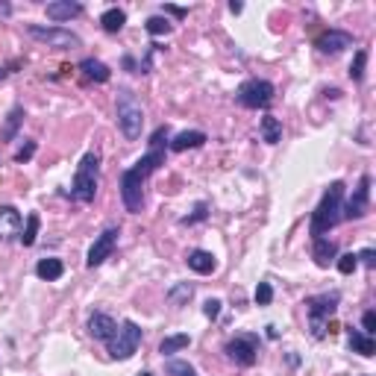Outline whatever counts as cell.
Segmentation results:
<instances>
[{"instance_id": "cell-1", "label": "cell", "mask_w": 376, "mask_h": 376, "mask_svg": "<svg viewBox=\"0 0 376 376\" xmlns=\"http://www.w3.org/2000/svg\"><path fill=\"white\" fill-rule=\"evenodd\" d=\"M165 150H168V127H159L150 135V150L138 159L133 168L121 174V200L130 215H138L144 206V179L156 174L165 165Z\"/></svg>"}, {"instance_id": "cell-2", "label": "cell", "mask_w": 376, "mask_h": 376, "mask_svg": "<svg viewBox=\"0 0 376 376\" xmlns=\"http://www.w3.org/2000/svg\"><path fill=\"white\" fill-rule=\"evenodd\" d=\"M344 194H347V186L341 179L329 183V188L324 191L317 209L312 212V220H309V235L312 239H324L329 230H336L341 220H344Z\"/></svg>"}, {"instance_id": "cell-3", "label": "cell", "mask_w": 376, "mask_h": 376, "mask_svg": "<svg viewBox=\"0 0 376 376\" xmlns=\"http://www.w3.org/2000/svg\"><path fill=\"white\" fill-rule=\"evenodd\" d=\"M115 118H118V130L123 133L127 142H138L144 130V109L138 103V97L130 89H118V100H115Z\"/></svg>"}, {"instance_id": "cell-4", "label": "cell", "mask_w": 376, "mask_h": 376, "mask_svg": "<svg viewBox=\"0 0 376 376\" xmlns=\"http://www.w3.org/2000/svg\"><path fill=\"white\" fill-rule=\"evenodd\" d=\"M97 176H100V156H97V153H86V156L80 159V165H77L74 186H71V197L77 203H94Z\"/></svg>"}, {"instance_id": "cell-5", "label": "cell", "mask_w": 376, "mask_h": 376, "mask_svg": "<svg viewBox=\"0 0 376 376\" xmlns=\"http://www.w3.org/2000/svg\"><path fill=\"white\" fill-rule=\"evenodd\" d=\"M338 303L341 294L332 291V294H315V297H306V312H309V329H312V338H326V320L338 312Z\"/></svg>"}, {"instance_id": "cell-6", "label": "cell", "mask_w": 376, "mask_h": 376, "mask_svg": "<svg viewBox=\"0 0 376 376\" xmlns=\"http://www.w3.org/2000/svg\"><path fill=\"white\" fill-rule=\"evenodd\" d=\"M142 326L135 324V320H123V324L118 326V332L112 336V341H109V356H112L115 361H127L135 356V350L142 347Z\"/></svg>"}, {"instance_id": "cell-7", "label": "cell", "mask_w": 376, "mask_h": 376, "mask_svg": "<svg viewBox=\"0 0 376 376\" xmlns=\"http://www.w3.org/2000/svg\"><path fill=\"white\" fill-rule=\"evenodd\" d=\"M273 94H276L273 82L253 77V80H244L241 86H239V91H235V100H239V106H244V109H264V106L273 103Z\"/></svg>"}, {"instance_id": "cell-8", "label": "cell", "mask_w": 376, "mask_h": 376, "mask_svg": "<svg viewBox=\"0 0 376 376\" xmlns=\"http://www.w3.org/2000/svg\"><path fill=\"white\" fill-rule=\"evenodd\" d=\"M27 33H30V38L41 41V45H47V47H82V38L71 30H65V27H41V24H30L27 27Z\"/></svg>"}, {"instance_id": "cell-9", "label": "cell", "mask_w": 376, "mask_h": 376, "mask_svg": "<svg viewBox=\"0 0 376 376\" xmlns=\"http://www.w3.org/2000/svg\"><path fill=\"white\" fill-rule=\"evenodd\" d=\"M370 212V174L359 176V186L344 200V220H361Z\"/></svg>"}, {"instance_id": "cell-10", "label": "cell", "mask_w": 376, "mask_h": 376, "mask_svg": "<svg viewBox=\"0 0 376 376\" xmlns=\"http://www.w3.org/2000/svg\"><path fill=\"white\" fill-rule=\"evenodd\" d=\"M227 356L239 368H253L259 359V336H235L227 341Z\"/></svg>"}, {"instance_id": "cell-11", "label": "cell", "mask_w": 376, "mask_h": 376, "mask_svg": "<svg viewBox=\"0 0 376 376\" xmlns=\"http://www.w3.org/2000/svg\"><path fill=\"white\" fill-rule=\"evenodd\" d=\"M118 235H121V230H118V227H106L100 235H97L94 244L89 247V256H86V264H89V268H100V264L115 253V247H118Z\"/></svg>"}, {"instance_id": "cell-12", "label": "cell", "mask_w": 376, "mask_h": 376, "mask_svg": "<svg viewBox=\"0 0 376 376\" xmlns=\"http://www.w3.org/2000/svg\"><path fill=\"white\" fill-rule=\"evenodd\" d=\"M315 47L324 53V57H338L341 50L353 47V36L347 33V30H326L324 36H317Z\"/></svg>"}, {"instance_id": "cell-13", "label": "cell", "mask_w": 376, "mask_h": 376, "mask_svg": "<svg viewBox=\"0 0 376 376\" xmlns=\"http://www.w3.org/2000/svg\"><path fill=\"white\" fill-rule=\"evenodd\" d=\"M24 215L15 206H0V241H15L21 239Z\"/></svg>"}, {"instance_id": "cell-14", "label": "cell", "mask_w": 376, "mask_h": 376, "mask_svg": "<svg viewBox=\"0 0 376 376\" xmlns=\"http://www.w3.org/2000/svg\"><path fill=\"white\" fill-rule=\"evenodd\" d=\"M118 332V324L109 315H103V312H94L91 317H89V336L94 338V341H112V336Z\"/></svg>"}, {"instance_id": "cell-15", "label": "cell", "mask_w": 376, "mask_h": 376, "mask_svg": "<svg viewBox=\"0 0 376 376\" xmlns=\"http://www.w3.org/2000/svg\"><path fill=\"white\" fill-rule=\"evenodd\" d=\"M206 142H209L206 133H200V130H186V133H179V135L171 138V142H168V150H174V153H186V150H197V147H203Z\"/></svg>"}, {"instance_id": "cell-16", "label": "cell", "mask_w": 376, "mask_h": 376, "mask_svg": "<svg viewBox=\"0 0 376 376\" xmlns=\"http://www.w3.org/2000/svg\"><path fill=\"white\" fill-rule=\"evenodd\" d=\"M186 262H188V268L200 276H209L218 271V259H215V253H209V250H191Z\"/></svg>"}, {"instance_id": "cell-17", "label": "cell", "mask_w": 376, "mask_h": 376, "mask_svg": "<svg viewBox=\"0 0 376 376\" xmlns=\"http://www.w3.org/2000/svg\"><path fill=\"white\" fill-rule=\"evenodd\" d=\"M77 15H82V3H77V0H53V3H47L50 21H71Z\"/></svg>"}, {"instance_id": "cell-18", "label": "cell", "mask_w": 376, "mask_h": 376, "mask_svg": "<svg viewBox=\"0 0 376 376\" xmlns=\"http://www.w3.org/2000/svg\"><path fill=\"white\" fill-rule=\"evenodd\" d=\"M312 259H315L317 268H329V264L338 259V244L329 241V239H315V244H312Z\"/></svg>"}, {"instance_id": "cell-19", "label": "cell", "mask_w": 376, "mask_h": 376, "mask_svg": "<svg viewBox=\"0 0 376 376\" xmlns=\"http://www.w3.org/2000/svg\"><path fill=\"white\" fill-rule=\"evenodd\" d=\"M347 344H350V350L359 353V356H365V359H373L376 356V341L370 336H365L361 329H347Z\"/></svg>"}, {"instance_id": "cell-20", "label": "cell", "mask_w": 376, "mask_h": 376, "mask_svg": "<svg viewBox=\"0 0 376 376\" xmlns=\"http://www.w3.org/2000/svg\"><path fill=\"white\" fill-rule=\"evenodd\" d=\"M24 118H27L24 106H12L9 115H6V121H3V127H0V142H15V135H18V130H21Z\"/></svg>"}, {"instance_id": "cell-21", "label": "cell", "mask_w": 376, "mask_h": 376, "mask_svg": "<svg viewBox=\"0 0 376 376\" xmlns=\"http://www.w3.org/2000/svg\"><path fill=\"white\" fill-rule=\"evenodd\" d=\"M80 71H82V77L91 80V82H109V77H112V71H109L106 62L91 59V57L80 62Z\"/></svg>"}, {"instance_id": "cell-22", "label": "cell", "mask_w": 376, "mask_h": 376, "mask_svg": "<svg viewBox=\"0 0 376 376\" xmlns=\"http://www.w3.org/2000/svg\"><path fill=\"white\" fill-rule=\"evenodd\" d=\"M62 273H65V264H62V259H41L38 264H36V276L38 280H45V283H57V280H62Z\"/></svg>"}, {"instance_id": "cell-23", "label": "cell", "mask_w": 376, "mask_h": 376, "mask_svg": "<svg viewBox=\"0 0 376 376\" xmlns=\"http://www.w3.org/2000/svg\"><path fill=\"white\" fill-rule=\"evenodd\" d=\"M259 133H262V142L268 144H280L283 142V121L276 115H264L259 123Z\"/></svg>"}, {"instance_id": "cell-24", "label": "cell", "mask_w": 376, "mask_h": 376, "mask_svg": "<svg viewBox=\"0 0 376 376\" xmlns=\"http://www.w3.org/2000/svg\"><path fill=\"white\" fill-rule=\"evenodd\" d=\"M123 24H127V12L112 6V9H106L103 15H100V27L106 33H121L123 30Z\"/></svg>"}, {"instance_id": "cell-25", "label": "cell", "mask_w": 376, "mask_h": 376, "mask_svg": "<svg viewBox=\"0 0 376 376\" xmlns=\"http://www.w3.org/2000/svg\"><path fill=\"white\" fill-rule=\"evenodd\" d=\"M188 344H191V336H186V332H176V336L162 338L159 353H162V356H174V353H179V350H186Z\"/></svg>"}, {"instance_id": "cell-26", "label": "cell", "mask_w": 376, "mask_h": 376, "mask_svg": "<svg viewBox=\"0 0 376 376\" xmlns=\"http://www.w3.org/2000/svg\"><path fill=\"white\" fill-rule=\"evenodd\" d=\"M194 297V285L191 283H176L171 291H168V303L176 306V309H183V306H188V300Z\"/></svg>"}, {"instance_id": "cell-27", "label": "cell", "mask_w": 376, "mask_h": 376, "mask_svg": "<svg viewBox=\"0 0 376 376\" xmlns=\"http://www.w3.org/2000/svg\"><path fill=\"white\" fill-rule=\"evenodd\" d=\"M38 227H41L38 212H30V215H27L24 230H21V244H24V247H33V244H36V239H38Z\"/></svg>"}, {"instance_id": "cell-28", "label": "cell", "mask_w": 376, "mask_h": 376, "mask_svg": "<svg viewBox=\"0 0 376 376\" xmlns=\"http://www.w3.org/2000/svg\"><path fill=\"white\" fill-rule=\"evenodd\" d=\"M144 30H147L150 36H168V33L174 30V24L165 18V15H153V18L144 21Z\"/></svg>"}, {"instance_id": "cell-29", "label": "cell", "mask_w": 376, "mask_h": 376, "mask_svg": "<svg viewBox=\"0 0 376 376\" xmlns=\"http://www.w3.org/2000/svg\"><path fill=\"white\" fill-rule=\"evenodd\" d=\"M209 218V203H194V209H191V215H186L183 220H179V224L183 227H194V224H200V220H206Z\"/></svg>"}, {"instance_id": "cell-30", "label": "cell", "mask_w": 376, "mask_h": 376, "mask_svg": "<svg viewBox=\"0 0 376 376\" xmlns=\"http://www.w3.org/2000/svg\"><path fill=\"white\" fill-rule=\"evenodd\" d=\"M365 68H368V50H356L353 65H350V77L356 82H361V80H365Z\"/></svg>"}, {"instance_id": "cell-31", "label": "cell", "mask_w": 376, "mask_h": 376, "mask_svg": "<svg viewBox=\"0 0 376 376\" xmlns=\"http://www.w3.org/2000/svg\"><path fill=\"white\" fill-rule=\"evenodd\" d=\"M165 370H168V376H197V370L183 359H171L168 365H165Z\"/></svg>"}, {"instance_id": "cell-32", "label": "cell", "mask_w": 376, "mask_h": 376, "mask_svg": "<svg viewBox=\"0 0 376 376\" xmlns=\"http://www.w3.org/2000/svg\"><path fill=\"white\" fill-rule=\"evenodd\" d=\"M256 306H271L273 303V285L268 283V280H262L259 285H256Z\"/></svg>"}, {"instance_id": "cell-33", "label": "cell", "mask_w": 376, "mask_h": 376, "mask_svg": "<svg viewBox=\"0 0 376 376\" xmlns=\"http://www.w3.org/2000/svg\"><path fill=\"white\" fill-rule=\"evenodd\" d=\"M336 264H338V271H341L344 276H350V273L359 268V259H356V253H344V256L336 259Z\"/></svg>"}, {"instance_id": "cell-34", "label": "cell", "mask_w": 376, "mask_h": 376, "mask_svg": "<svg viewBox=\"0 0 376 376\" xmlns=\"http://www.w3.org/2000/svg\"><path fill=\"white\" fill-rule=\"evenodd\" d=\"M220 306H224V303H220V300L209 297V300L203 303V315H206L209 320H218V317H220Z\"/></svg>"}, {"instance_id": "cell-35", "label": "cell", "mask_w": 376, "mask_h": 376, "mask_svg": "<svg viewBox=\"0 0 376 376\" xmlns=\"http://www.w3.org/2000/svg\"><path fill=\"white\" fill-rule=\"evenodd\" d=\"M361 332L373 338V332H376V312L373 309H368L365 315H361Z\"/></svg>"}, {"instance_id": "cell-36", "label": "cell", "mask_w": 376, "mask_h": 376, "mask_svg": "<svg viewBox=\"0 0 376 376\" xmlns=\"http://www.w3.org/2000/svg\"><path fill=\"white\" fill-rule=\"evenodd\" d=\"M33 156H36V142H27V144L15 153V162H21V165H24V162H30Z\"/></svg>"}, {"instance_id": "cell-37", "label": "cell", "mask_w": 376, "mask_h": 376, "mask_svg": "<svg viewBox=\"0 0 376 376\" xmlns=\"http://www.w3.org/2000/svg\"><path fill=\"white\" fill-rule=\"evenodd\" d=\"M356 259H359V264H365V268H376V253L370 247L361 250V253H356Z\"/></svg>"}, {"instance_id": "cell-38", "label": "cell", "mask_w": 376, "mask_h": 376, "mask_svg": "<svg viewBox=\"0 0 376 376\" xmlns=\"http://www.w3.org/2000/svg\"><path fill=\"white\" fill-rule=\"evenodd\" d=\"M162 15H165V18H168V15H174V18H186V15H188V9H183V6H171V3H168V6H162Z\"/></svg>"}, {"instance_id": "cell-39", "label": "cell", "mask_w": 376, "mask_h": 376, "mask_svg": "<svg viewBox=\"0 0 376 376\" xmlns=\"http://www.w3.org/2000/svg\"><path fill=\"white\" fill-rule=\"evenodd\" d=\"M123 68H130L133 74H138V65H135V59H133V57H123Z\"/></svg>"}, {"instance_id": "cell-40", "label": "cell", "mask_w": 376, "mask_h": 376, "mask_svg": "<svg viewBox=\"0 0 376 376\" xmlns=\"http://www.w3.org/2000/svg\"><path fill=\"white\" fill-rule=\"evenodd\" d=\"M241 9H244L241 3H230V12H232V15H239V12H241Z\"/></svg>"}, {"instance_id": "cell-41", "label": "cell", "mask_w": 376, "mask_h": 376, "mask_svg": "<svg viewBox=\"0 0 376 376\" xmlns=\"http://www.w3.org/2000/svg\"><path fill=\"white\" fill-rule=\"evenodd\" d=\"M9 74H12V71H9V68H0V80H6Z\"/></svg>"}, {"instance_id": "cell-42", "label": "cell", "mask_w": 376, "mask_h": 376, "mask_svg": "<svg viewBox=\"0 0 376 376\" xmlns=\"http://www.w3.org/2000/svg\"><path fill=\"white\" fill-rule=\"evenodd\" d=\"M138 376H153V373H147V370H144V373H138Z\"/></svg>"}]
</instances>
